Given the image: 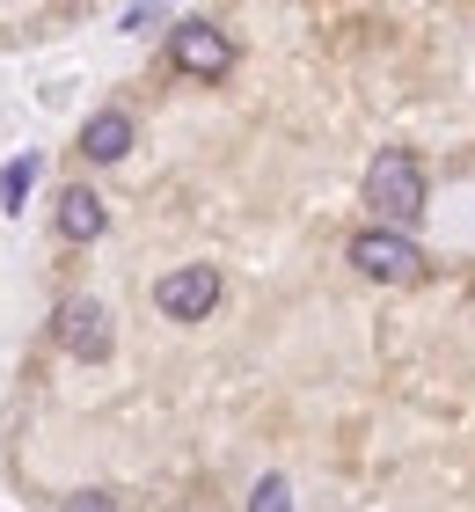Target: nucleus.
<instances>
[{
  "instance_id": "0eeeda50",
  "label": "nucleus",
  "mask_w": 475,
  "mask_h": 512,
  "mask_svg": "<svg viewBox=\"0 0 475 512\" xmlns=\"http://www.w3.org/2000/svg\"><path fill=\"white\" fill-rule=\"evenodd\" d=\"M59 235L66 242H95V235H103V198H95V191H66L59 198Z\"/></svg>"
},
{
  "instance_id": "423d86ee",
  "label": "nucleus",
  "mask_w": 475,
  "mask_h": 512,
  "mask_svg": "<svg viewBox=\"0 0 475 512\" xmlns=\"http://www.w3.org/2000/svg\"><path fill=\"white\" fill-rule=\"evenodd\" d=\"M125 147H132V118H125V110H95L88 132H81V154L88 161H117Z\"/></svg>"
},
{
  "instance_id": "39448f33",
  "label": "nucleus",
  "mask_w": 475,
  "mask_h": 512,
  "mask_svg": "<svg viewBox=\"0 0 475 512\" xmlns=\"http://www.w3.org/2000/svg\"><path fill=\"white\" fill-rule=\"evenodd\" d=\"M59 344H66L74 359H103V352H110L103 308H95V300H66V308H59Z\"/></svg>"
},
{
  "instance_id": "7ed1b4c3",
  "label": "nucleus",
  "mask_w": 475,
  "mask_h": 512,
  "mask_svg": "<svg viewBox=\"0 0 475 512\" xmlns=\"http://www.w3.org/2000/svg\"><path fill=\"white\" fill-rule=\"evenodd\" d=\"M169 59L183 66V74L190 81H220L227 74V66H234V44H227V30H220V22H183V30L169 37Z\"/></svg>"
},
{
  "instance_id": "f03ea898",
  "label": "nucleus",
  "mask_w": 475,
  "mask_h": 512,
  "mask_svg": "<svg viewBox=\"0 0 475 512\" xmlns=\"http://www.w3.org/2000/svg\"><path fill=\"white\" fill-rule=\"evenodd\" d=\"M351 264H359L366 278H380V286H410V278L424 271V256L410 235H395V227H366L359 242H351Z\"/></svg>"
},
{
  "instance_id": "9d476101",
  "label": "nucleus",
  "mask_w": 475,
  "mask_h": 512,
  "mask_svg": "<svg viewBox=\"0 0 475 512\" xmlns=\"http://www.w3.org/2000/svg\"><path fill=\"white\" fill-rule=\"evenodd\" d=\"M59 512H117V505H110V498H103V491H81V498H66V505H59Z\"/></svg>"
},
{
  "instance_id": "1a4fd4ad",
  "label": "nucleus",
  "mask_w": 475,
  "mask_h": 512,
  "mask_svg": "<svg viewBox=\"0 0 475 512\" xmlns=\"http://www.w3.org/2000/svg\"><path fill=\"white\" fill-rule=\"evenodd\" d=\"M249 512H293V491H285V476H264L249 491Z\"/></svg>"
},
{
  "instance_id": "f257e3e1",
  "label": "nucleus",
  "mask_w": 475,
  "mask_h": 512,
  "mask_svg": "<svg viewBox=\"0 0 475 512\" xmlns=\"http://www.w3.org/2000/svg\"><path fill=\"white\" fill-rule=\"evenodd\" d=\"M366 198H373V213L388 220L395 235H402V227H417L424 220V161L402 154V147L380 154L373 169H366Z\"/></svg>"
},
{
  "instance_id": "20e7f679",
  "label": "nucleus",
  "mask_w": 475,
  "mask_h": 512,
  "mask_svg": "<svg viewBox=\"0 0 475 512\" xmlns=\"http://www.w3.org/2000/svg\"><path fill=\"white\" fill-rule=\"evenodd\" d=\"M154 300H161V315L198 322V315L212 308V300H220V271H212V264H176V271L154 286Z\"/></svg>"
},
{
  "instance_id": "6e6552de",
  "label": "nucleus",
  "mask_w": 475,
  "mask_h": 512,
  "mask_svg": "<svg viewBox=\"0 0 475 512\" xmlns=\"http://www.w3.org/2000/svg\"><path fill=\"white\" fill-rule=\"evenodd\" d=\"M30 183H37V154H15L8 169H0V205H8V213H22V198H30Z\"/></svg>"
}]
</instances>
